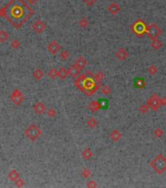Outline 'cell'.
<instances>
[{
  "mask_svg": "<svg viewBox=\"0 0 166 188\" xmlns=\"http://www.w3.org/2000/svg\"><path fill=\"white\" fill-rule=\"evenodd\" d=\"M68 70V73H69V76L72 77H76L79 75V73L81 72L76 66L74 65V64H73V65H70Z\"/></svg>",
  "mask_w": 166,
  "mask_h": 188,
  "instance_id": "9a60e30c",
  "label": "cell"
},
{
  "mask_svg": "<svg viewBox=\"0 0 166 188\" xmlns=\"http://www.w3.org/2000/svg\"><path fill=\"white\" fill-rule=\"evenodd\" d=\"M134 85H135V86L137 87V88H143L146 85V83H145L144 78H136Z\"/></svg>",
  "mask_w": 166,
  "mask_h": 188,
  "instance_id": "484cf974",
  "label": "cell"
},
{
  "mask_svg": "<svg viewBox=\"0 0 166 188\" xmlns=\"http://www.w3.org/2000/svg\"><path fill=\"white\" fill-rule=\"evenodd\" d=\"M26 1H27V3L29 4V5H33V4L36 3L38 0H26Z\"/></svg>",
  "mask_w": 166,
  "mask_h": 188,
  "instance_id": "ab89813d",
  "label": "cell"
},
{
  "mask_svg": "<svg viewBox=\"0 0 166 188\" xmlns=\"http://www.w3.org/2000/svg\"><path fill=\"white\" fill-rule=\"evenodd\" d=\"M120 10H121V7H120V5H118L116 2H112L108 6V11L113 15L118 14L120 12Z\"/></svg>",
  "mask_w": 166,
  "mask_h": 188,
  "instance_id": "4fadbf2b",
  "label": "cell"
},
{
  "mask_svg": "<svg viewBox=\"0 0 166 188\" xmlns=\"http://www.w3.org/2000/svg\"><path fill=\"white\" fill-rule=\"evenodd\" d=\"M8 177H9V179L11 180V181H16L17 179H20V174L16 171V170H12L11 171L9 172L8 174Z\"/></svg>",
  "mask_w": 166,
  "mask_h": 188,
  "instance_id": "44dd1931",
  "label": "cell"
},
{
  "mask_svg": "<svg viewBox=\"0 0 166 188\" xmlns=\"http://www.w3.org/2000/svg\"><path fill=\"white\" fill-rule=\"evenodd\" d=\"M150 46H152V48L154 49V50H158V49L162 47V42H161V40H159L158 38L153 39L152 42H150Z\"/></svg>",
  "mask_w": 166,
  "mask_h": 188,
  "instance_id": "ffe728a7",
  "label": "cell"
},
{
  "mask_svg": "<svg viewBox=\"0 0 166 188\" xmlns=\"http://www.w3.org/2000/svg\"><path fill=\"white\" fill-rule=\"evenodd\" d=\"M105 77V75L103 72H98L96 75L94 76V80L95 81H97L98 83H100L101 81H102V80Z\"/></svg>",
  "mask_w": 166,
  "mask_h": 188,
  "instance_id": "f546056e",
  "label": "cell"
},
{
  "mask_svg": "<svg viewBox=\"0 0 166 188\" xmlns=\"http://www.w3.org/2000/svg\"><path fill=\"white\" fill-rule=\"evenodd\" d=\"M68 76H69V73H68V70L64 67H61L59 69V77L61 78L62 81L66 80L68 77Z\"/></svg>",
  "mask_w": 166,
  "mask_h": 188,
  "instance_id": "d6986e66",
  "label": "cell"
},
{
  "mask_svg": "<svg viewBox=\"0 0 166 188\" xmlns=\"http://www.w3.org/2000/svg\"><path fill=\"white\" fill-rule=\"evenodd\" d=\"M47 49H48L50 54H52V55H56V54L59 53L60 50H61V45H60L56 40H51L48 44Z\"/></svg>",
  "mask_w": 166,
  "mask_h": 188,
  "instance_id": "9c48e42d",
  "label": "cell"
},
{
  "mask_svg": "<svg viewBox=\"0 0 166 188\" xmlns=\"http://www.w3.org/2000/svg\"><path fill=\"white\" fill-rule=\"evenodd\" d=\"M149 166L157 175H162L166 171V157L163 154L157 155L149 163Z\"/></svg>",
  "mask_w": 166,
  "mask_h": 188,
  "instance_id": "7a4b0ae2",
  "label": "cell"
},
{
  "mask_svg": "<svg viewBox=\"0 0 166 188\" xmlns=\"http://www.w3.org/2000/svg\"><path fill=\"white\" fill-rule=\"evenodd\" d=\"M60 58H61L63 61H67L69 58V53L67 50H63L60 52Z\"/></svg>",
  "mask_w": 166,
  "mask_h": 188,
  "instance_id": "1f68e13d",
  "label": "cell"
},
{
  "mask_svg": "<svg viewBox=\"0 0 166 188\" xmlns=\"http://www.w3.org/2000/svg\"><path fill=\"white\" fill-rule=\"evenodd\" d=\"M32 77L35 81H40L44 77V72L41 70V69H35L32 73Z\"/></svg>",
  "mask_w": 166,
  "mask_h": 188,
  "instance_id": "ac0fdd59",
  "label": "cell"
},
{
  "mask_svg": "<svg viewBox=\"0 0 166 188\" xmlns=\"http://www.w3.org/2000/svg\"><path fill=\"white\" fill-rule=\"evenodd\" d=\"M148 73H149V75H152V76H153V75H155V73H157V72H158V69H157V66H154V65H150L149 68H148Z\"/></svg>",
  "mask_w": 166,
  "mask_h": 188,
  "instance_id": "4dcf8cb0",
  "label": "cell"
},
{
  "mask_svg": "<svg viewBox=\"0 0 166 188\" xmlns=\"http://www.w3.org/2000/svg\"><path fill=\"white\" fill-rule=\"evenodd\" d=\"M81 155H82V158H83L85 161H89V160L92 159L93 152H92L91 149H90V148H85L84 150H82Z\"/></svg>",
  "mask_w": 166,
  "mask_h": 188,
  "instance_id": "2e32d148",
  "label": "cell"
},
{
  "mask_svg": "<svg viewBox=\"0 0 166 188\" xmlns=\"http://www.w3.org/2000/svg\"><path fill=\"white\" fill-rule=\"evenodd\" d=\"M121 137H122V134L118 130H113L109 133V139L113 142H117L118 140H120Z\"/></svg>",
  "mask_w": 166,
  "mask_h": 188,
  "instance_id": "5bb4252c",
  "label": "cell"
},
{
  "mask_svg": "<svg viewBox=\"0 0 166 188\" xmlns=\"http://www.w3.org/2000/svg\"><path fill=\"white\" fill-rule=\"evenodd\" d=\"M129 56V53L128 51L126 50L125 48L121 47V48H119L118 50L115 52V57H116L119 61H124V60H126V59L128 58Z\"/></svg>",
  "mask_w": 166,
  "mask_h": 188,
  "instance_id": "30bf717a",
  "label": "cell"
},
{
  "mask_svg": "<svg viewBox=\"0 0 166 188\" xmlns=\"http://www.w3.org/2000/svg\"><path fill=\"white\" fill-rule=\"evenodd\" d=\"M32 29L36 33H42L46 29V24L41 21V20H36L32 24Z\"/></svg>",
  "mask_w": 166,
  "mask_h": 188,
  "instance_id": "ba28073f",
  "label": "cell"
},
{
  "mask_svg": "<svg viewBox=\"0 0 166 188\" xmlns=\"http://www.w3.org/2000/svg\"><path fill=\"white\" fill-rule=\"evenodd\" d=\"M87 126L90 127V128H95L97 126V121L96 118H93V117H90L88 120H87Z\"/></svg>",
  "mask_w": 166,
  "mask_h": 188,
  "instance_id": "cb8c5ba5",
  "label": "cell"
},
{
  "mask_svg": "<svg viewBox=\"0 0 166 188\" xmlns=\"http://www.w3.org/2000/svg\"><path fill=\"white\" fill-rule=\"evenodd\" d=\"M41 130L35 125H31L26 130H24V134L31 141H35L38 139V137L41 135Z\"/></svg>",
  "mask_w": 166,
  "mask_h": 188,
  "instance_id": "3957f363",
  "label": "cell"
},
{
  "mask_svg": "<svg viewBox=\"0 0 166 188\" xmlns=\"http://www.w3.org/2000/svg\"><path fill=\"white\" fill-rule=\"evenodd\" d=\"M15 184H16L17 187H23L24 185V181L21 179V177H20L19 179H17L16 181H15Z\"/></svg>",
  "mask_w": 166,
  "mask_h": 188,
  "instance_id": "e575fe53",
  "label": "cell"
},
{
  "mask_svg": "<svg viewBox=\"0 0 166 188\" xmlns=\"http://www.w3.org/2000/svg\"><path fill=\"white\" fill-rule=\"evenodd\" d=\"M100 106H101V108L107 107V106H108L107 101H105V100H101V101H100Z\"/></svg>",
  "mask_w": 166,
  "mask_h": 188,
  "instance_id": "f35d334b",
  "label": "cell"
},
{
  "mask_svg": "<svg viewBox=\"0 0 166 188\" xmlns=\"http://www.w3.org/2000/svg\"><path fill=\"white\" fill-rule=\"evenodd\" d=\"M149 110V107L148 106V104H142L140 107H139V112L141 114H143V115H145V114H147Z\"/></svg>",
  "mask_w": 166,
  "mask_h": 188,
  "instance_id": "f1b7e54d",
  "label": "cell"
},
{
  "mask_svg": "<svg viewBox=\"0 0 166 188\" xmlns=\"http://www.w3.org/2000/svg\"><path fill=\"white\" fill-rule=\"evenodd\" d=\"M33 14V10L24 0H11L0 9V17L5 18L14 28H19Z\"/></svg>",
  "mask_w": 166,
  "mask_h": 188,
  "instance_id": "6da1fadb",
  "label": "cell"
},
{
  "mask_svg": "<svg viewBox=\"0 0 166 188\" xmlns=\"http://www.w3.org/2000/svg\"><path fill=\"white\" fill-rule=\"evenodd\" d=\"M91 175H92V172H91V171H90L88 167H84V169L81 171V175H82V177H84V179H89L90 176H91Z\"/></svg>",
  "mask_w": 166,
  "mask_h": 188,
  "instance_id": "83f0119b",
  "label": "cell"
},
{
  "mask_svg": "<svg viewBox=\"0 0 166 188\" xmlns=\"http://www.w3.org/2000/svg\"><path fill=\"white\" fill-rule=\"evenodd\" d=\"M46 113H47V116L49 117V118H55L57 116V111L55 110L54 108H50V109H48V110L46 111Z\"/></svg>",
  "mask_w": 166,
  "mask_h": 188,
  "instance_id": "d6a6232c",
  "label": "cell"
},
{
  "mask_svg": "<svg viewBox=\"0 0 166 188\" xmlns=\"http://www.w3.org/2000/svg\"><path fill=\"white\" fill-rule=\"evenodd\" d=\"M133 32L134 33L137 34L138 36H143L144 32H146V31H147V26H146V24L144 23L143 20H137V22H136L134 24H133Z\"/></svg>",
  "mask_w": 166,
  "mask_h": 188,
  "instance_id": "8992f818",
  "label": "cell"
},
{
  "mask_svg": "<svg viewBox=\"0 0 166 188\" xmlns=\"http://www.w3.org/2000/svg\"><path fill=\"white\" fill-rule=\"evenodd\" d=\"M33 111L35 114H37V115H42L44 112L47 111V109H46V106H45L42 102H37L33 105Z\"/></svg>",
  "mask_w": 166,
  "mask_h": 188,
  "instance_id": "7c38bea8",
  "label": "cell"
},
{
  "mask_svg": "<svg viewBox=\"0 0 166 188\" xmlns=\"http://www.w3.org/2000/svg\"><path fill=\"white\" fill-rule=\"evenodd\" d=\"M153 134H154L155 137L160 138V137H162V135L164 134V132H163V130H162V128L157 127V128H155V130H154Z\"/></svg>",
  "mask_w": 166,
  "mask_h": 188,
  "instance_id": "836d02e7",
  "label": "cell"
},
{
  "mask_svg": "<svg viewBox=\"0 0 166 188\" xmlns=\"http://www.w3.org/2000/svg\"><path fill=\"white\" fill-rule=\"evenodd\" d=\"M146 32H147V36L152 39V40L153 39L158 38L162 33L161 29H160L157 24H154V23L149 24V26L147 27V31H146Z\"/></svg>",
  "mask_w": 166,
  "mask_h": 188,
  "instance_id": "277c9868",
  "label": "cell"
},
{
  "mask_svg": "<svg viewBox=\"0 0 166 188\" xmlns=\"http://www.w3.org/2000/svg\"><path fill=\"white\" fill-rule=\"evenodd\" d=\"M9 39V34L4 29H0V42H5Z\"/></svg>",
  "mask_w": 166,
  "mask_h": 188,
  "instance_id": "603a6c76",
  "label": "cell"
},
{
  "mask_svg": "<svg viewBox=\"0 0 166 188\" xmlns=\"http://www.w3.org/2000/svg\"><path fill=\"white\" fill-rule=\"evenodd\" d=\"M10 100H11L15 105H20L24 101V95L19 89H14L10 95Z\"/></svg>",
  "mask_w": 166,
  "mask_h": 188,
  "instance_id": "52a82bcc",
  "label": "cell"
},
{
  "mask_svg": "<svg viewBox=\"0 0 166 188\" xmlns=\"http://www.w3.org/2000/svg\"><path fill=\"white\" fill-rule=\"evenodd\" d=\"M48 76L51 80H55L56 77H59V70H57L56 68L50 69L49 72H48Z\"/></svg>",
  "mask_w": 166,
  "mask_h": 188,
  "instance_id": "7402d4cb",
  "label": "cell"
},
{
  "mask_svg": "<svg viewBox=\"0 0 166 188\" xmlns=\"http://www.w3.org/2000/svg\"><path fill=\"white\" fill-rule=\"evenodd\" d=\"M88 64L87 60L85 59L83 56H79L77 57L76 59H75V61H74V65L76 66L80 71H82L83 69L86 67V65Z\"/></svg>",
  "mask_w": 166,
  "mask_h": 188,
  "instance_id": "8fae6325",
  "label": "cell"
},
{
  "mask_svg": "<svg viewBox=\"0 0 166 188\" xmlns=\"http://www.w3.org/2000/svg\"><path fill=\"white\" fill-rule=\"evenodd\" d=\"M11 45H12V47H13L14 49H18V48L20 47V42L17 40V39H15V40L12 41Z\"/></svg>",
  "mask_w": 166,
  "mask_h": 188,
  "instance_id": "d590c367",
  "label": "cell"
},
{
  "mask_svg": "<svg viewBox=\"0 0 166 188\" xmlns=\"http://www.w3.org/2000/svg\"><path fill=\"white\" fill-rule=\"evenodd\" d=\"M147 104H148V106L149 107V109H152L153 112L157 111L159 109V107L161 106L160 97L157 95V94H153V95L148 99Z\"/></svg>",
  "mask_w": 166,
  "mask_h": 188,
  "instance_id": "5b68a950",
  "label": "cell"
},
{
  "mask_svg": "<svg viewBox=\"0 0 166 188\" xmlns=\"http://www.w3.org/2000/svg\"><path fill=\"white\" fill-rule=\"evenodd\" d=\"M78 24H79V27H81V28H87L89 26V21L85 17H82L81 19H79Z\"/></svg>",
  "mask_w": 166,
  "mask_h": 188,
  "instance_id": "4316f807",
  "label": "cell"
},
{
  "mask_svg": "<svg viewBox=\"0 0 166 188\" xmlns=\"http://www.w3.org/2000/svg\"><path fill=\"white\" fill-rule=\"evenodd\" d=\"M89 110L91 111L92 113H95V112H98L100 109H101V106H100V102L99 101H91L89 104Z\"/></svg>",
  "mask_w": 166,
  "mask_h": 188,
  "instance_id": "e0dca14e",
  "label": "cell"
},
{
  "mask_svg": "<svg viewBox=\"0 0 166 188\" xmlns=\"http://www.w3.org/2000/svg\"><path fill=\"white\" fill-rule=\"evenodd\" d=\"M101 92H102L104 95H109L112 93V88H110L108 85H105L103 86H101Z\"/></svg>",
  "mask_w": 166,
  "mask_h": 188,
  "instance_id": "d4e9b609",
  "label": "cell"
},
{
  "mask_svg": "<svg viewBox=\"0 0 166 188\" xmlns=\"http://www.w3.org/2000/svg\"><path fill=\"white\" fill-rule=\"evenodd\" d=\"M160 102H161V106H164V105H166V97L160 98Z\"/></svg>",
  "mask_w": 166,
  "mask_h": 188,
  "instance_id": "60d3db41",
  "label": "cell"
},
{
  "mask_svg": "<svg viewBox=\"0 0 166 188\" xmlns=\"http://www.w3.org/2000/svg\"><path fill=\"white\" fill-rule=\"evenodd\" d=\"M84 1V3L87 5V6H92V5H94L95 3H96V1L97 0H83Z\"/></svg>",
  "mask_w": 166,
  "mask_h": 188,
  "instance_id": "8d00e7d4",
  "label": "cell"
},
{
  "mask_svg": "<svg viewBox=\"0 0 166 188\" xmlns=\"http://www.w3.org/2000/svg\"><path fill=\"white\" fill-rule=\"evenodd\" d=\"M96 186H97V183H96V182H95L94 180H89V181L87 182V187L93 188V187H96Z\"/></svg>",
  "mask_w": 166,
  "mask_h": 188,
  "instance_id": "74e56055",
  "label": "cell"
}]
</instances>
